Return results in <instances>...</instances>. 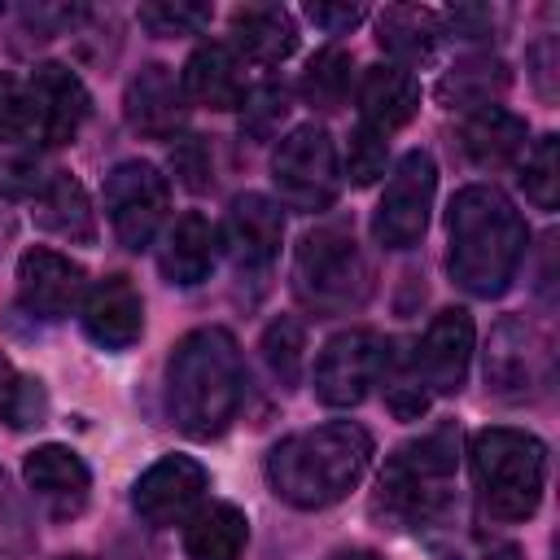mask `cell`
<instances>
[{"instance_id": "obj_27", "label": "cell", "mask_w": 560, "mask_h": 560, "mask_svg": "<svg viewBox=\"0 0 560 560\" xmlns=\"http://www.w3.org/2000/svg\"><path fill=\"white\" fill-rule=\"evenodd\" d=\"M35 219L39 228L66 236V241H92L96 236V219H92V206H88V192L79 179L70 175H52L35 201Z\"/></svg>"}, {"instance_id": "obj_22", "label": "cell", "mask_w": 560, "mask_h": 560, "mask_svg": "<svg viewBox=\"0 0 560 560\" xmlns=\"http://www.w3.org/2000/svg\"><path fill=\"white\" fill-rule=\"evenodd\" d=\"M442 18L433 9H416V4H389L376 22V39L381 48L407 70V66H424L433 61L438 44H442Z\"/></svg>"}, {"instance_id": "obj_6", "label": "cell", "mask_w": 560, "mask_h": 560, "mask_svg": "<svg viewBox=\"0 0 560 560\" xmlns=\"http://www.w3.org/2000/svg\"><path fill=\"white\" fill-rule=\"evenodd\" d=\"M293 293L315 315H346L368 298V258L350 228L328 223L302 236L293 254Z\"/></svg>"}, {"instance_id": "obj_35", "label": "cell", "mask_w": 560, "mask_h": 560, "mask_svg": "<svg viewBox=\"0 0 560 560\" xmlns=\"http://www.w3.org/2000/svg\"><path fill=\"white\" fill-rule=\"evenodd\" d=\"M284 114H289V92H284L280 83H262V88L249 96L241 127H245L249 136H267V131H276V127H280V118H284Z\"/></svg>"}, {"instance_id": "obj_34", "label": "cell", "mask_w": 560, "mask_h": 560, "mask_svg": "<svg viewBox=\"0 0 560 560\" xmlns=\"http://www.w3.org/2000/svg\"><path fill=\"white\" fill-rule=\"evenodd\" d=\"M385 162H389V140L368 131V127H354L350 131V153H346V175L354 184H372L376 175H385Z\"/></svg>"}, {"instance_id": "obj_21", "label": "cell", "mask_w": 560, "mask_h": 560, "mask_svg": "<svg viewBox=\"0 0 560 560\" xmlns=\"http://www.w3.org/2000/svg\"><path fill=\"white\" fill-rule=\"evenodd\" d=\"M179 88L188 101L206 105V109H236L245 105V74L241 61L228 44H201L179 74Z\"/></svg>"}, {"instance_id": "obj_39", "label": "cell", "mask_w": 560, "mask_h": 560, "mask_svg": "<svg viewBox=\"0 0 560 560\" xmlns=\"http://www.w3.org/2000/svg\"><path fill=\"white\" fill-rule=\"evenodd\" d=\"M481 560H521V551H516V547H494V551H486Z\"/></svg>"}, {"instance_id": "obj_29", "label": "cell", "mask_w": 560, "mask_h": 560, "mask_svg": "<svg viewBox=\"0 0 560 560\" xmlns=\"http://www.w3.org/2000/svg\"><path fill=\"white\" fill-rule=\"evenodd\" d=\"M350 52H341V48H319L315 52V61L306 66V79H302V92H306V101L311 105H319V109H337L341 101H346V92H350Z\"/></svg>"}, {"instance_id": "obj_24", "label": "cell", "mask_w": 560, "mask_h": 560, "mask_svg": "<svg viewBox=\"0 0 560 560\" xmlns=\"http://www.w3.org/2000/svg\"><path fill=\"white\" fill-rule=\"evenodd\" d=\"M232 39L249 61L276 66L298 48V26L293 13L280 4H245L232 13Z\"/></svg>"}, {"instance_id": "obj_3", "label": "cell", "mask_w": 560, "mask_h": 560, "mask_svg": "<svg viewBox=\"0 0 560 560\" xmlns=\"http://www.w3.org/2000/svg\"><path fill=\"white\" fill-rule=\"evenodd\" d=\"M372 464V438L354 420H332L302 429L271 446L267 455V481L271 490L293 508H328L341 503Z\"/></svg>"}, {"instance_id": "obj_23", "label": "cell", "mask_w": 560, "mask_h": 560, "mask_svg": "<svg viewBox=\"0 0 560 560\" xmlns=\"http://www.w3.org/2000/svg\"><path fill=\"white\" fill-rule=\"evenodd\" d=\"M459 144L481 171H499L525 149V118H516L503 105L472 109L464 118V127H459Z\"/></svg>"}, {"instance_id": "obj_33", "label": "cell", "mask_w": 560, "mask_h": 560, "mask_svg": "<svg viewBox=\"0 0 560 560\" xmlns=\"http://www.w3.org/2000/svg\"><path fill=\"white\" fill-rule=\"evenodd\" d=\"M136 18L153 35H197V31L210 26V9L206 4H188V0H153V4H140Z\"/></svg>"}, {"instance_id": "obj_11", "label": "cell", "mask_w": 560, "mask_h": 560, "mask_svg": "<svg viewBox=\"0 0 560 560\" xmlns=\"http://www.w3.org/2000/svg\"><path fill=\"white\" fill-rule=\"evenodd\" d=\"M206 490H210V472L197 459L162 455L153 468L140 472L131 503H136L140 521H149L153 529H171V525H188L201 512Z\"/></svg>"}, {"instance_id": "obj_36", "label": "cell", "mask_w": 560, "mask_h": 560, "mask_svg": "<svg viewBox=\"0 0 560 560\" xmlns=\"http://www.w3.org/2000/svg\"><path fill=\"white\" fill-rule=\"evenodd\" d=\"M306 18H311L315 26H324V31H332V35H341V31H350V26H359V18H363V9H359V4H306Z\"/></svg>"}, {"instance_id": "obj_18", "label": "cell", "mask_w": 560, "mask_h": 560, "mask_svg": "<svg viewBox=\"0 0 560 560\" xmlns=\"http://www.w3.org/2000/svg\"><path fill=\"white\" fill-rule=\"evenodd\" d=\"M22 472H26V486L35 490V499L52 516H79L83 512L92 477H88V464L70 446H57V442L35 446L22 464Z\"/></svg>"}, {"instance_id": "obj_26", "label": "cell", "mask_w": 560, "mask_h": 560, "mask_svg": "<svg viewBox=\"0 0 560 560\" xmlns=\"http://www.w3.org/2000/svg\"><path fill=\"white\" fill-rule=\"evenodd\" d=\"M249 542V521L236 503H210L188 521L184 551L192 560H236Z\"/></svg>"}, {"instance_id": "obj_17", "label": "cell", "mask_w": 560, "mask_h": 560, "mask_svg": "<svg viewBox=\"0 0 560 560\" xmlns=\"http://www.w3.org/2000/svg\"><path fill=\"white\" fill-rule=\"evenodd\" d=\"M280 236H284V214L271 197L262 192H245L232 201L228 223H223V241L236 267L258 271L280 254Z\"/></svg>"}, {"instance_id": "obj_10", "label": "cell", "mask_w": 560, "mask_h": 560, "mask_svg": "<svg viewBox=\"0 0 560 560\" xmlns=\"http://www.w3.org/2000/svg\"><path fill=\"white\" fill-rule=\"evenodd\" d=\"M171 188L166 175L153 162H118L105 175V214L114 223L118 245L127 249H144L166 214Z\"/></svg>"}, {"instance_id": "obj_15", "label": "cell", "mask_w": 560, "mask_h": 560, "mask_svg": "<svg viewBox=\"0 0 560 560\" xmlns=\"http://www.w3.org/2000/svg\"><path fill=\"white\" fill-rule=\"evenodd\" d=\"M184 101H188V96H184L175 70H171V66H158V61L144 66L140 74H131L127 96H122L127 122H131L140 136H149V140H175V131H179L184 118H188V105H184Z\"/></svg>"}, {"instance_id": "obj_14", "label": "cell", "mask_w": 560, "mask_h": 560, "mask_svg": "<svg viewBox=\"0 0 560 560\" xmlns=\"http://www.w3.org/2000/svg\"><path fill=\"white\" fill-rule=\"evenodd\" d=\"M88 293V271L57 249H26L18 258V298L39 319H66Z\"/></svg>"}, {"instance_id": "obj_30", "label": "cell", "mask_w": 560, "mask_h": 560, "mask_svg": "<svg viewBox=\"0 0 560 560\" xmlns=\"http://www.w3.org/2000/svg\"><path fill=\"white\" fill-rule=\"evenodd\" d=\"M302 350H306V332H302L298 319L280 315L276 324H267V332H262V359H267L271 376L280 385H289V389L302 381V359H306Z\"/></svg>"}, {"instance_id": "obj_5", "label": "cell", "mask_w": 560, "mask_h": 560, "mask_svg": "<svg viewBox=\"0 0 560 560\" xmlns=\"http://www.w3.org/2000/svg\"><path fill=\"white\" fill-rule=\"evenodd\" d=\"M459 433L451 424L398 446L381 472V494L376 508H385L402 525H438L451 512V477H455V455Z\"/></svg>"}, {"instance_id": "obj_9", "label": "cell", "mask_w": 560, "mask_h": 560, "mask_svg": "<svg viewBox=\"0 0 560 560\" xmlns=\"http://www.w3.org/2000/svg\"><path fill=\"white\" fill-rule=\"evenodd\" d=\"M486 389L499 394V398H529L538 385H547L551 376V350H547V337L521 319V315H508L490 328V341H486Z\"/></svg>"}, {"instance_id": "obj_12", "label": "cell", "mask_w": 560, "mask_h": 560, "mask_svg": "<svg viewBox=\"0 0 560 560\" xmlns=\"http://www.w3.org/2000/svg\"><path fill=\"white\" fill-rule=\"evenodd\" d=\"M381 350L385 341L372 328H346L337 332L319 359H315V398L328 407H354L368 398V389L381 376Z\"/></svg>"}, {"instance_id": "obj_1", "label": "cell", "mask_w": 560, "mask_h": 560, "mask_svg": "<svg viewBox=\"0 0 560 560\" xmlns=\"http://www.w3.org/2000/svg\"><path fill=\"white\" fill-rule=\"evenodd\" d=\"M245 398L241 346L228 328H192L175 341L166 363V407L179 433L206 442L219 438Z\"/></svg>"}, {"instance_id": "obj_28", "label": "cell", "mask_w": 560, "mask_h": 560, "mask_svg": "<svg viewBox=\"0 0 560 560\" xmlns=\"http://www.w3.org/2000/svg\"><path fill=\"white\" fill-rule=\"evenodd\" d=\"M508 88V66L499 57H464L459 66H451V74L438 83V96L455 109H486L503 96Z\"/></svg>"}, {"instance_id": "obj_31", "label": "cell", "mask_w": 560, "mask_h": 560, "mask_svg": "<svg viewBox=\"0 0 560 560\" xmlns=\"http://www.w3.org/2000/svg\"><path fill=\"white\" fill-rule=\"evenodd\" d=\"M39 136V101L18 74H0V140L22 144Z\"/></svg>"}, {"instance_id": "obj_32", "label": "cell", "mask_w": 560, "mask_h": 560, "mask_svg": "<svg viewBox=\"0 0 560 560\" xmlns=\"http://www.w3.org/2000/svg\"><path fill=\"white\" fill-rule=\"evenodd\" d=\"M521 188H525V197H529L538 210H556V201H560L556 136H542V140L529 149V158H525V166H521Z\"/></svg>"}, {"instance_id": "obj_2", "label": "cell", "mask_w": 560, "mask_h": 560, "mask_svg": "<svg viewBox=\"0 0 560 560\" xmlns=\"http://www.w3.org/2000/svg\"><path fill=\"white\" fill-rule=\"evenodd\" d=\"M446 236H451L446 267L455 284H464L472 298H499L516 280L529 241L516 206L490 184H468L451 197Z\"/></svg>"}, {"instance_id": "obj_25", "label": "cell", "mask_w": 560, "mask_h": 560, "mask_svg": "<svg viewBox=\"0 0 560 560\" xmlns=\"http://www.w3.org/2000/svg\"><path fill=\"white\" fill-rule=\"evenodd\" d=\"M158 262H162V276L171 284H184V289L201 284L210 276V267H214V228H210V219L197 214V210L179 214L175 228L162 241Z\"/></svg>"}, {"instance_id": "obj_8", "label": "cell", "mask_w": 560, "mask_h": 560, "mask_svg": "<svg viewBox=\"0 0 560 560\" xmlns=\"http://www.w3.org/2000/svg\"><path fill=\"white\" fill-rule=\"evenodd\" d=\"M433 192H438V166L424 149H411L398 158L394 175L385 179V192L376 201L372 214V236L385 249H411L424 228H429V210H433Z\"/></svg>"}, {"instance_id": "obj_40", "label": "cell", "mask_w": 560, "mask_h": 560, "mask_svg": "<svg viewBox=\"0 0 560 560\" xmlns=\"http://www.w3.org/2000/svg\"><path fill=\"white\" fill-rule=\"evenodd\" d=\"M61 560H88V556H61Z\"/></svg>"}, {"instance_id": "obj_19", "label": "cell", "mask_w": 560, "mask_h": 560, "mask_svg": "<svg viewBox=\"0 0 560 560\" xmlns=\"http://www.w3.org/2000/svg\"><path fill=\"white\" fill-rule=\"evenodd\" d=\"M31 92L39 101V140L44 144H70L92 109V96L83 79L57 61H44L31 79Z\"/></svg>"}, {"instance_id": "obj_16", "label": "cell", "mask_w": 560, "mask_h": 560, "mask_svg": "<svg viewBox=\"0 0 560 560\" xmlns=\"http://www.w3.org/2000/svg\"><path fill=\"white\" fill-rule=\"evenodd\" d=\"M83 328L105 350H127L144 332V302L127 276H105L83 298Z\"/></svg>"}, {"instance_id": "obj_38", "label": "cell", "mask_w": 560, "mask_h": 560, "mask_svg": "<svg viewBox=\"0 0 560 560\" xmlns=\"http://www.w3.org/2000/svg\"><path fill=\"white\" fill-rule=\"evenodd\" d=\"M332 560H381L376 551H363V547H350V551H337Z\"/></svg>"}, {"instance_id": "obj_37", "label": "cell", "mask_w": 560, "mask_h": 560, "mask_svg": "<svg viewBox=\"0 0 560 560\" xmlns=\"http://www.w3.org/2000/svg\"><path fill=\"white\" fill-rule=\"evenodd\" d=\"M18 381H22V376H13V368H9L4 359H0V420H9V407H13Z\"/></svg>"}, {"instance_id": "obj_13", "label": "cell", "mask_w": 560, "mask_h": 560, "mask_svg": "<svg viewBox=\"0 0 560 560\" xmlns=\"http://www.w3.org/2000/svg\"><path fill=\"white\" fill-rule=\"evenodd\" d=\"M468 363H472V319H468V311H459V306L438 311L433 324L424 328V337L411 350V368H416L420 385L429 394H459V385L468 376Z\"/></svg>"}, {"instance_id": "obj_4", "label": "cell", "mask_w": 560, "mask_h": 560, "mask_svg": "<svg viewBox=\"0 0 560 560\" xmlns=\"http://www.w3.org/2000/svg\"><path fill=\"white\" fill-rule=\"evenodd\" d=\"M472 486L494 521H525L538 512L547 481V446L525 429H481L472 433Z\"/></svg>"}, {"instance_id": "obj_7", "label": "cell", "mask_w": 560, "mask_h": 560, "mask_svg": "<svg viewBox=\"0 0 560 560\" xmlns=\"http://www.w3.org/2000/svg\"><path fill=\"white\" fill-rule=\"evenodd\" d=\"M271 179L280 188V197L298 210H324L332 206L337 197V149H332V136L315 122L306 127H293L276 153H271Z\"/></svg>"}, {"instance_id": "obj_20", "label": "cell", "mask_w": 560, "mask_h": 560, "mask_svg": "<svg viewBox=\"0 0 560 560\" xmlns=\"http://www.w3.org/2000/svg\"><path fill=\"white\" fill-rule=\"evenodd\" d=\"M420 109V83L411 70L402 66H368L359 79V114L368 131L389 136L398 127H407Z\"/></svg>"}]
</instances>
